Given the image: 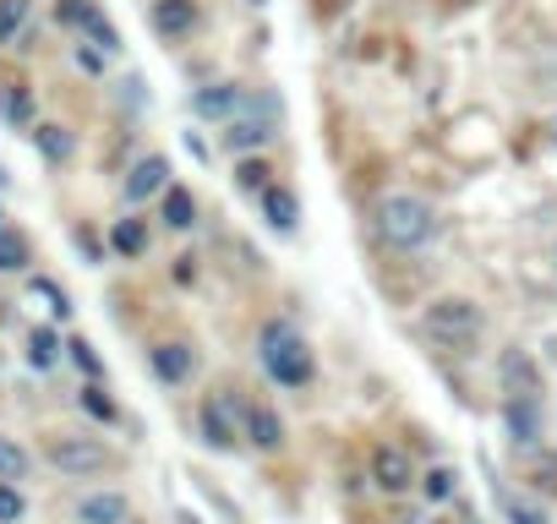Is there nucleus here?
<instances>
[{
    "instance_id": "7c9ffc66",
    "label": "nucleus",
    "mask_w": 557,
    "mask_h": 524,
    "mask_svg": "<svg viewBox=\"0 0 557 524\" xmlns=\"http://www.w3.org/2000/svg\"><path fill=\"white\" fill-rule=\"evenodd\" d=\"M66 355H72V361H77V372H88L94 383L104 377V361L94 355V345H88V339H66Z\"/></svg>"
},
{
    "instance_id": "b1692460",
    "label": "nucleus",
    "mask_w": 557,
    "mask_h": 524,
    "mask_svg": "<svg viewBox=\"0 0 557 524\" xmlns=\"http://www.w3.org/2000/svg\"><path fill=\"white\" fill-rule=\"evenodd\" d=\"M268 175H273V170H268V164H262V159H240V170H235V186H240V191H246V197H262V191H268V186H273V180H268Z\"/></svg>"
},
{
    "instance_id": "bb28decb",
    "label": "nucleus",
    "mask_w": 557,
    "mask_h": 524,
    "mask_svg": "<svg viewBox=\"0 0 557 524\" xmlns=\"http://www.w3.org/2000/svg\"><path fill=\"white\" fill-rule=\"evenodd\" d=\"M23 475H28V448L0 437V481H23Z\"/></svg>"
},
{
    "instance_id": "c756f323",
    "label": "nucleus",
    "mask_w": 557,
    "mask_h": 524,
    "mask_svg": "<svg viewBox=\"0 0 557 524\" xmlns=\"http://www.w3.org/2000/svg\"><path fill=\"white\" fill-rule=\"evenodd\" d=\"M0 110H7V121H12V126H28V121H34V99H28V88H7Z\"/></svg>"
},
{
    "instance_id": "0eeeda50",
    "label": "nucleus",
    "mask_w": 557,
    "mask_h": 524,
    "mask_svg": "<svg viewBox=\"0 0 557 524\" xmlns=\"http://www.w3.org/2000/svg\"><path fill=\"white\" fill-rule=\"evenodd\" d=\"M170 191V159L164 153H148L132 164L126 175V202H148V197H164Z\"/></svg>"
},
{
    "instance_id": "39448f33",
    "label": "nucleus",
    "mask_w": 557,
    "mask_h": 524,
    "mask_svg": "<svg viewBox=\"0 0 557 524\" xmlns=\"http://www.w3.org/2000/svg\"><path fill=\"white\" fill-rule=\"evenodd\" d=\"M372 481H377V491L399 497V491H410L421 475H416V464H410V453H405L399 442H377V448H372Z\"/></svg>"
},
{
    "instance_id": "f8f14e48",
    "label": "nucleus",
    "mask_w": 557,
    "mask_h": 524,
    "mask_svg": "<svg viewBox=\"0 0 557 524\" xmlns=\"http://www.w3.org/2000/svg\"><path fill=\"white\" fill-rule=\"evenodd\" d=\"M77 524H132V502L121 491H88L77 502Z\"/></svg>"
},
{
    "instance_id": "58836bf2",
    "label": "nucleus",
    "mask_w": 557,
    "mask_h": 524,
    "mask_svg": "<svg viewBox=\"0 0 557 524\" xmlns=\"http://www.w3.org/2000/svg\"><path fill=\"white\" fill-rule=\"evenodd\" d=\"M0 219H7V213H0ZM0 229H7V224H0Z\"/></svg>"
},
{
    "instance_id": "dca6fc26",
    "label": "nucleus",
    "mask_w": 557,
    "mask_h": 524,
    "mask_svg": "<svg viewBox=\"0 0 557 524\" xmlns=\"http://www.w3.org/2000/svg\"><path fill=\"white\" fill-rule=\"evenodd\" d=\"M246 437H251V448L273 453V448H285V421H278L268 404H251L246 410Z\"/></svg>"
},
{
    "instance_id": "cd10ccee",
    "label": "nucleus",
    "mask_w": 557,
    "mask_h": 524,
    "mask_svg": "<svg viewBox=\"0 0 557 524\" xmlns=\"http://www.w3.org/2000/svg\"><path fill=\"white\" fill-rule=\"evenodd\" d=\"M28 23V0H0V45H12Z\"/></svg>"
},
{
    "instance_id": "4c0bfd02",
    "label": "nucleus",
    "mask_w": 557,
    "mask_h": 524,
    "mask_svg": "<svg viewBox=\"0 0 557 524\" xmlns=\"http://www.w3.org/2000/svg\"><path fill=\"white\" fill-rule=\"evenodd\" d=\"M7 180H12V175H7V170H0V186H7Z\"/></svg>"
},
{
    "instance_id": "393cba45",
    "label": "nucleus",
    "mask_w": 557,
    "mask_h": 524,
    "mask_svg": "<svg viewBox=\"0 0 557 524\" xmlns=\"http://www.w3.org/2000/svg\"><path fill=\"white\" fill-rule=\"evenodd\" d=\"M28 296H34V301H45V312H50V317H72V301H66V290H61L55 279H34V285H28Z\"/></svg>"
},
{
    "instance_id": "72a5a7b5",
    "label": "nucleus",
    "mask_w": 557,
    "mask_h": 524,
    "mask_svg": "<svg viewBox=\"0 0 557 524\" xmlns=\"http://www.w3.org/2000/svg\"><path fill=\"white\" fill-rule=\"evenodd\" d=\"M72 240H77V251H83L88 262H99V257H104V251H99V240H94V229H77Z\"/></svg>"
},
{
    "instance_id": "5701e85b",
    "label": "nucleus",
    "mask_w": 557,
    "mask_h": 524,
    "mask_svg": "<svg viewBox=\"0 0 557 524\" xmlns=\"http://www.w3.org/2000/svg\"><path fill=\"white\" fill-rule=\"evenodd\" d=\"M28 235L23 229H0V274H17V269H28Z\"/></svg>"
},
{
    "instance_id": "6ab92c4d",
    "label": "nucleus",
    "mask_w": 557,
    "mask_h": 524,
    "mask_svg": "<svg viewBox=\"0 0 557 524\" xmlns=\"http://www.w3.org/2000/svg\"><path fill=\"white\" fill-rule=\"evenodd\" d=\"M164 224H170V229H191V224H197V197H191L186 186H170V191H164Z\"/></svg>"
},
{
    "instance_id": "f03ea898",
    "label": "nucleus",
    "mask_w": 557,
    "mask_h": 524,
    "mask_svg": "<svg viewBox=\"0 0 557 524\" xmlns=\"http://www.w3.org/2000/svg\"><path fill=\"white\" fill-rule=\"evenodd\" d=\"M432 224H437V213H432V202H426V197L394 191V197H383V202H377V235H383L388 246H399V251L426 246V240H432Z\"/></svg>"
},
{
    "instance_id": "9d476101",
    "label": "nucleus",
    "mask_w": 557,
    "mask_h": 524,
    "mask_svg": "<svg viewBox=\"0 0 557 524\" xmlns=\"http://www.w3.org/2000/svg\"><path fill=\"white\" fill-rule=\"evenodd\" d=\"M273 121H278V115H235V121L224 126V148H230V153H257V148H268Z\"/></svg>"
},
{
    "instance_id": "7ed1b4c3",
    "label": "nucleus",
    "mask_w": 557,
    "mask_h": 524,
    "mask_svg": "<svg viewBox=\"0 0 557 524\" xmlns=\"http://www.w3.org/2000/svg\"><path fill=\"white\" fill-rule=\"evenodd\" d=\"M45 453H50V464L61 470V475H72V481H88V475H104L115 459H110V448L99 442V437H77V432H55L50 442H45Z\"/></svg>"
},
{
    "instance_id": "9b49d317",
    "label": "nucleus",
    "mask_w": 557,
    "mask_h": 524,
    "mask_svg": "<svg viewBox=\"0 0 557 524\" xmlns=\"http://www.w3.org/2000/svg\"><path fill=\"white\" fill-rule=\"evenodd\" d=\"M503 426H508L513 448H535L541 442V399H508L503 404Z\"/></svg>"
},
{
    "instance_id": "f704fd0d",
    "label": "nucleus",
    "mask_w": 557,
    "mask_h": 524,
    "mask_svg": "<svg viewBox=\"0 0 557 524\" xmlns=\"http://www.w3.org/2000/svg\"><path fill=\"white\" fill-rule=\"evenodd\" d=\"M77 66H83V72H104V50H83V45H77Z\"/></svg>"
},
{
    "instance_id": "a211bd4d",
    "label": "nucleus",
    "mask_w": 557,
    "mask_h": 524,
    "mask_svg": "<svg viewBox=\"0 0 557 524\" xmlns=\"http://www.w3.org/2000/svg\"><path fill=\"white\" fill-rule=\"evenodd\" d=\"M34 142H39V153H45L50 164H66L72 148H77V137H72L66 126H34Z\"/></svg>"
},
{
    "instance_id": "20e7f679",
    "label": "nucleus",
    "mask_w": 557,
    "mask_h": 524,
    "mask_svg": "<svg viewBox=\"0 0 557 524\" xmlns=\"http://www.w3.org/2000/svg\"><path fill=\"white\" fill-rule=\"evenodd\" d=\"M426 334L432 339H443V345H475L481 339V307L475 301H465V296H443V301H432L426 307Z\"/></svg>"
},
{
    "instance_id": "4be33fe9",
    "label": "nucleus",
    "mask_w": 557,
    "mask_h": 524,
    "mask_svg": "<svg viewBox=\"0 0 557 524\" xmlns=\"http://www.w3.org/2000/svg\"><path fill=\"white\" fill-rule=\"evenodd\" d=\"M77 28H83V34H88V39H94V45H99L104 55H115V50H121V34H115V23H110V17H104L99 7H88Z\"/></svg>"
},
{
    "instance_id": "aec40b11",
    "label": "nucleus",
    "mask_w": 557,
    "mask_h": 524,
    "mask_svg": "<svg viewBox=\"0 0 557 524\" xmlns=\"http://www.w3.org/2000/svg\"><path fill=\"white\" fill-rule=\"evenodd\" d=\"M110 246H115L121 257H143V251H148V224H143V219H115Z\"/></svg>"
},
{
    "instance_id": "412c9836",
    "label": "nucleus",
    "mask_w": 557,
    "mask_h": 524,
    "mask_svg": "<svg viewBox=\"0 0 557 524\" xmlns=\"http://www.w3.org/2000/svg\"><path fill=\"white\" fill-rule=\"evenodd\" d=\"M416 486H421V497H426V502H448V497L459 491V470H454V464H432Z\"/></svg>"
},
{
    "instance_id": "423d86ee",
    "label": "nucleus",
    "mask_w": 557,
    "mask_h": 524,
    "mask_svg": "<svg viewBox=\"0 0 557 524\" xmlns=\"http://www.w3.org/2000/svg\"><path fill=\"white\" fill-rule=\"evenodd\" d=\"M246 110V93L235 83H213V88H197L191 93V115L197 121H235Z\"/></svg>"
},
{
    "instance_id": "1a4fd4ad",
    "label": "nucleus",
    "mask_w": 557,
    "mask_h": 524,
    "mask_svg": "<svg viewBox=\"0 0 557 524\" xmlns=\"http://www.w3.org/2000/svg\"><path fill=\"white\" fill-rule=\"evenodd\" d=\"M497 377H503L508 399H541V372H535V361H530L524 350H503Z\"/></svg>"
},
{
    "instance_id": "c85d7f7f",
    "label": "nucleus",
    "mask_w": 557,
    "mask_h": 524,
    "mask_svg": "<svg viewBox=\"0 0 557 524\" xmlns=\"http://www.w3.org/2000/svg\"><path fill=\"white\" fill-rule=\"evenodd\" d=\"M28 513V497L17 491V481H0V524H23Z\"/></svg>"
},
{
    "instance_id": "2eb2a0df",
    "label": "nucleus",
    "mask_w": 557,
    "mask_h": 524,
    "mask_svg": "<svg viewBox=\"0 0 557 524\" xmlns=\"http://www.w3.org/2000/svg\"><path fill=\"white\" fill-rule=\"evenodd\" d=\"M262 219H268L278 235H290L296 219H301V197H296L290 186H268V191H262Z\"/></svg>"
},
{
    "instance_id": "473e14b6",
    "label": "nucleus",
    "mask_w": 557,
    "mask_h": 524,
    "mask_svg": "<svg viewBox=\"0 0 557 524\" xmlns=\"http://www.w3.org/2000/svg\"><path fill=\"white\" fill-rule=\"evenodd\" d=\"M530 481H535L541 491H552V497H557V453H552V459H535V470H530Z\"/></svg>"
},
{
    "instance_id": "a878e982",
    "label": "nucleus",
    "mask_w": 557,
    "mask_h": 524,
    "mask_svg": "<svg viewBox=\"0 0 557 524\" xmlns=\"http://www.w3.org/2000/svg\"><path fill=\"white\" fill-rule=\"evenodd\" d=\"M83 410H88L94 421H104V426L121 421V410H115V399L104 394V383H88V388H83Z\"/></svg>"
},
{
    "instance_id": "e433bc0d",
    "label": "nucleus",
    "mask_w": 557,
    "mask_h": 524,
    "mask_svg": "<svg viewBox=\"0 0 557 524\" xmlns=\"http://www.w3.org/2000/svg\"><path fill=\"white\" fill-rule=\"evenodd\" d=\"M186 148H191V159H202V164H208V142H202L197 132H186Z\"/></svg>"
},
{
    "instance_id": "ddd939ff",
    "label": "nucleus",
    "mask_w": 557,
    "mask_h": 524,
    "mask_svg": "<svg viewBox=\"0 0 557 524\" xmlns=\"http://www.w3.org/2000/svg\"><path fill=\"white\" fill-rule=\"evenodd\" d=\"M197 28V0H153V34L186 39Z\"/></svg>"
},
{
    "instance_id": "2f4dec72",
    "label": "nucleus",
    "mask_w": 557,
    "mask_h": 524,
    "mask_svg": "<svg viewBox=\"0 0 557 524\" xmlns=\"http://www.w3.org/2000/svg\"><path fill=\"white\" fill-rule=\"evenodd\" d=\"M503 502H508V524H552L546 508L530 502V497H503Z\"/></svg>"
},
{
    "instance_id": "c9c22d12",
    "label": "nucleus",
    "mask_w": 557,
    "mask_h": 524,
    "mask_svg": "<svg viewBox=\"0 0 557 524\" xmlns=\"http://www.w3.org/2000/svg\"><path fill=\"white\" fill-rule=\"evenodd\" d=\"M88 12V0H61V23H83Z\"/></svg>"
},
{
    "instance_id": "f257e3e1",
    "label": "nucleus",
    "mask_w": 557,
    "mask_h": 524,
    "mask_svg": "<svg viewBox=\"0 0 557 524\" xmlns=\"http://www.w3.org/2000/svg\"><path fill=\"white\" fill-rule=\"evenodd\" d=\"M257 361H262V372H268L278 388H307V383L318 377L312 345L301 339L296 323H278V317L257 334Z\"/></svg>"
},
{
    "instance_id": "4468645a",
    "label": "nucleus",
    "mask_w": 557,
    "mask_h": 524,
    "mask_svg": "<svg viewBox=\"0 0 557 524\" xmlns=\"http://www.w3.org/2000/svg\"><path fill=\"white\" fill-rule=\"evenodd\" d=\"M197 426H202V442H208V448H219V453H230V448H235V426H230V399H208V404L197 410Z\"/></svg>"
},
{
    "instance_id": "f3484780",
    "label": "nucleus",
    "mask_w": 557,
    "mask_h": 524,
    "mask_svg": "<svg viewBox=\"0 0 557 524\" xmlns=\"http://www.w3.org/2000/svg\"><path fill=\"white\" fill-rule=\"evenodd\" d=\"M61 350H66V345H61L55 328H34V334H28V366H34V372H50V366L61 361Z\"/></svg>"
},
{
    "instance_id": "6e6552de",
    "label": "nucleus",
    "mask_w": 557,
    "mask_h": 524,
    "mask_svg": "<svg viewBox=\"0 0 557 524\" xmlns=\"http://www.w3.org/2000/svg\"><path fill=\"white\" fill-rule=\"evenodd\" d=\"M148 366H153V377L159 383H186L191 372H197V355H191V345H181V339H164V345H153L148 350Z\"/></svg>"
}]
</instances>
